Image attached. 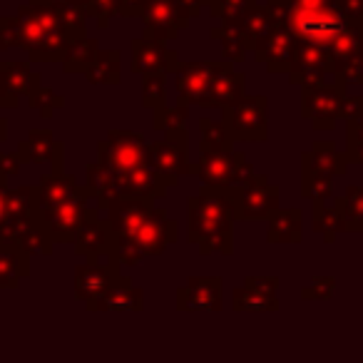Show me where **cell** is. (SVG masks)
<instances>
[{"instance_id":"cell-33","label":"cell","mask_w":363,"mask_h":363,"mask_svg":"<svg viewBox=\"0 0 363 363\" xmlns=\"http://www.w3.org/2000/svg\"><path fill=\"white\" fill-rule=\"evenodd\" d=\"M62 102L65 100H62L60 95H55L52 90H48V87H38L30 95V107H35L45 120H50V117L55 115V110L62 107Z\"/></svg>"},{"instance_id":"cell-8","label":"cell","mask_w":363,"mask_h":363,"mask_svg":"<svg viewBox=\"0 0 363 363\" xmlns=\"http://www.w3.org/2000/svg\"><path fill=\"white\" fill-rule=\"evenodd\" d=\"M224 125L234 140L262 142L267 140V97L242 95L234 105L224 107Z\"/></svg>"},{"instance_id":"cell-11","label":"cell","mask_w":363,"mask_h":363,"mask_svg":"<svg viewBox=\"0 0 363 363\" xmlns=\"http://www.w3.org/2000/svg\"><path fill=\"white\" fill-rule=\"evenodd\" d=\"M75 252L82 257H117V234L110 222H102L97 217V209L90 207L80 224V232L75 239Z\"/></svg>"},{"instance_id":"cell-9","label":"cell","mask_w":363,"mask_h":363,"mask_svg":"<svg viewBox=\"0 0 363 363\" xmlns=\"http://www.w3.org/2000/svg\"><path fill=\"white\" fill-rule=\"evenodd\" d=\"M147 162L160 177L169 182H177V177L189 174V137L187 130H172L167 132L164 140L147 145Z\"/></svg>"},{"instance_id":"cell-7","label":"cell","mask_w":363,"mask_h":363,"mask_svg":"<svg viewBox=\"0 0 363 363\" xmlns=\"http://www.w3.org/2000/svg\"><path fill=\"white\" fill-rule=\"evenodd\" d=\"M234 212L237 219L254 222V219H269L279 207V189L264 174H249L232 189Z\"/></svg>"},{"instance_id":"cell-26","label":"cell","mask_w":363,"mask_h":363,"mask_svg":"<svg viewBox=\"0 0 363 363\" xmlns=\"http://www.w3.org/2000/svg\"><path fill=\"white\" fill-rule=\"evenodd\" d=\"M343 164H346V160L333 150L331 142H316L313 150L308 155H303V169L318 172V174H326V177L341 174Z\"/></svg>"},{"instance_id":"cell-21","label":"cell","mask_w":363,"mask_h":363,"mask_svg":"<svg viewBox=\"0 0 363 363\" xmlns=\"http://www.w3.org/2000/svg\"><path fill=\"white\" fill-rule=\"evenodd\" d=\"M294 52H296V35L291 33V28L277 26L267 43L259 48V60L267 62L272 72H279L291 67Z\"/></svg>"},{"instance_id":"cell-31","label":"cell","mask_w":363,"mask_h":363,"mask_svg":"<svg viewBox=\"0 0 363 363\" xmlns=\"http://www.w3.org/2000/svg\"><path fill=\"white\" fill-rule=\"evenodd\" d=\"M164 72L145 75V80H142V105L160 110V107H164Z\"/></svg>"},{"instance_id":"cell-10","label":"cell","mask_w":363,"mask_h":363,"mask_svg":"<svg viewBox=\"0 0 363 363\" xmlns=\"http://www.w3.org/2000/svg\"><path fill=\"white\" fill-rule=\"evenodd\" d=\"M222 62H187V65H177L174 82L177 95L182 105H199L207 107L209 92L217 80Z\"/></svg>"},{"instance_id":"cell-19","label":"cell","mask_w":363,"mask_h":363,"mask_svg":"<svg viewBox=\"0 0 363 363\" xmlns=\"http://www.w3.org/2000/svg\"><path fill=\"white\" fill-rule=\"evenodd\" d=\"M174 52H169L162 40L155 38H147V40H135L132 43V72H140V75H155V72L164 70H177Z\"/></svg>"},{"instance_id":"cell-37","label":"cell","mask_w":363,"mask_h":363,"mask_svg":"<svg viewBox=\"0 0 363 363\" xmlns=\"http://www.w3.org/2000/svg\"><path fill=\"white\" fill-rule=\"evenodd\" d=\"M6 140H8V120L0 117V142H6Z\"/></svg>"},{"instance_id":"cell-34","label":"cell","mask_w":363,"mask_h":363,"mask_svg":"<svg viewBox=\"0 0 363 363\" xmlns=\"http://www.w3.org/2000/svg\"><path fill=\"white\" fill-rule=\"evenodd\" d=\"M21 157H18V152H0V177H13L21 172Z\"/></svg>"},{"instance_id":"cell-25","label":"cell","mask_w":363,"mask_h":363,"mask_svg":"<svg viewBox=\"0 0 363 363\" xmlns=\"http://www.w3.org/2000/svg\"><path fill=\"white\" fill-rule=\"evenodd\" d=\"M267 239L272 244H294L301 239V212L298 209H277L269 217Z\"/></svg>"},{"instance_id":"cell-23","label":"cell","mask_w":363,"mask_h":363,"mask_svg":"<svg viewBox=\"0 0 363 363\" xmlns=\"http://www.w3.org/2000/svg\"><path fill=\"white\" fill-rule=\"evenodd\" d=\"M80 192L77 189V182L72 174H65V172H50L40 179V187H38V207L35 212L40 209H48L57 202H65V199L75 197Z\"/></svg>"},{"instance_id":"cell-6","label":"cell","mask_w":363,"mask_h":363,"mask_svg":"<svg viewBox=\"0 0 363 363\" xmlns=\"http://www.w3.org/2000/svg\"><path fill=\"white\" fill-rule=\"evenodd\" d=\"M97 162L107 164L117 177H125L135 167L147 164V142L140 132L112 130L97 147Z\"/></svg>"},{"instance_id":"cell-36","label":"cell","mask_w":363,"mask_h":363,"mask_svg":"<svg viewBox=\"0 0 363 363\" xmlns=\"http://www.w3.org/2000/svg\"><path fill=\"white\" fill-rule=\"evenodd\" d=\"M11 217V189L6 187V177H0V227Z\"/></svg>"},{"instance_id":"cell-1","label":"cell","mask_w":363,"mask_h":363,"mask_svg":"<svg viewBox=\"0 0 363 363\" xmlns=\"http://www.w3.org/2000/svg\"><path fill=\"white\" fill-rule=\"evenodd\" d=\"M110 224L117 234L120 264H137L145 257H157L179 237L177 224L150 199H117L110 207Z\"/></svg>"},{"instance_id":"cell-22","label":"cell","mask_w":363,"mask_h":363,"mask_svg":"<svg viewBox=\"0 0 363 363\" xmlns=\"http://www.w3.org/2000/svg\"><path fill=\"white\" fill-rule=\"evenodd\" d=\"M30 274V254L21 247L0 242V289H18Z\"/></svg>"},{"instance_id":"cell-20","label":"cell","mask_w":363,"mask_h":363,"mask_svg":"<svg viewBox=\"0 0 363 363\" xmlns=\"http://www.w3.org/2000/svg\"><path fill=\"white\" fill-rule=\"evenodd\" d=\"M85 189L90 192V197L97 199V204H100L102 209H110L117 199L125 197L120 177H117L107 164H102V162H92V164H87Z\"/></svg>"},{"instance_id":"cell-12","label":"cell","mask_w":363,"mask_h":363,"mask_svg":"<svg viewBox=\"0 0 363 363\" xmlns=\"http://www.w3.org/2000/svg\"><path fill=\"white\" fill-rule=\"evenodd\" d=\"M117 277H120V259L117 257H112L107 264H100L95 259L80 264L75 269V296L87 306L97 296H102Z\"/></svg>"},{"instance_id":"cell-27","label":"cell","mask_w":363,"mask_h":363,"mask_svg":"<svg viewBox=\"0 0 363 363\" xmlns=\"http://www.w3.org/2000/svg\"><path fill=\"white\" fill-rule=\"evenodd\" d=\"M85 75L92 85H115V82H120V52H97V57L87 67Z\"/></svg>"},{"instance_id":"cell-2","label":"cell","mask_w":363,"mask_h":363,"mask_svg":"<svg viewBox=\"0 0 363 363\" xmlns=\"http://www.w3.org/2000/svg\"><path fill=\"white\" fill-rule=\"evenodd\" d=\"M234 219L232 189L202 187L189 197V242L197 244L202 254H232Z\"/></svg>"},{"instance_id":"cell-29","label":"cell","mask_w":363,"mask_h":363,"mask_svg":"<svg viewBox=\"0 0 363 363\" xmlns=\"http://www.w3.org/2000/svg\"><path fill=\"white\" fill-rule=\"evenodd\" d=\"M202 147L199 150H222V147H232L234 137L229 132V127L224 125V120H209L204 117L202 122Z\"/></svg>"},{"instance_id":"cell-18","label":"cell","mask_w":363,"mask_h":363,"mask_svg":"<svg viewBox=\"0 0 363 363\" xmlns=\"http://www.w3.org/2000/svg\"><path fill=\"white\" fill-rule=\"evenodd\" d=\"M23 164H52V172H62V142H55L50 130H33L18 147Z\"/></svg>"},{"instance_id":"cell-14","label":"cell","mask_w":363,"mask_h":363,"mask_svg":"<svg viewBox=\"0 0 363 363\" xmlns=\"http://www.w3.org/2000/svg\"><path fill=\"white\" fill-rule=\"evenodd\" d=\"M177 308L182 311H219L222 308V279L197 277L177 291Z\"/></svg>"},{"instance_id":"cell-32","label":"cell","mask_w":363,"mask_h":363,"mask_svg":"<svg viewBox=\"0 0 363 363\" xmlns=\"http://www.w3.org/2000/svg\"><path fill=\"white\" fill-rule=\"evenodd\" d=\"M303 194L316 199V202H321L323 197L331 194V177L303 169Z\"/></svg>"},{"instance_id":"cell-5","label":"cell","mask_w":363,"mask_h":363,"mask_svg":"<svg viewBox=\"0 0 363 363\" xmlns=\"http://www.w3.org/2000/svg\"><path fill=\"white\" fill-rule=\"evenodd\" d=\"M87 209H90V192L82 187L75 197L52 204V207H48V209H40V212H35V217H38V224H40L43 234H45L52 244H57V242L75 244Z\"/></svg>"},{"instance_id":"cell-15","label":"cell","mask_w":363,"mask_h":363,"mask_svg":"<svg viewBox=\"0 0 363 363\" xmlns=\"http://www.w3.org/2000/svg\"><path fill=\"white\" fill-rule=\"evenodd\" d=\"M40 87V75L28 62H0V105L13 107L21 97H30Z\"/></svg>"},{"instance_id":"cell-35","label":"cell","mask_w":363,"mask_h":363,"mask_svg":"<svg viewBox=\"0 0 363 363\" xmlns=\"http://www.w3.org/2000/svg\"><path fill=\"white\" fill-rule=\"evenodd\" d=\"M323 286H333V279H316L311 286L303 289V298H326L331 291H323Z\"/></svg>"},{"instance_id":"cell-3","label":"cell","mask_w":363,"mask_h":363,"mask_svg":"<svg viewBox=\"0 0 363 363\" xmlns=\"http://www.w3.org/2000/svg\"><path fill=\"white\" fill-rule=\"evenodd\" d=\"M286 23L306 45L331 50V45L348 30V16L331 0H291Z\"/></svg>"},{"instance_id":"cell-17","label":"cell","mask_w":363,"mask_h":363,"mask_svg":"<svg viewBox=\"0 0 363 363\" xmlns=\"http://www.w3.org/2000/svg\"><path fill=\"white\" fill-rule=\"evenodd\" d=\"M87 308L90 311H142L145 308V294H142L140 286H135L130 277L120 274L102 296L87 303Z\"/></svg>"},{"instance_id":"cell-24","label":"cell","mask_w":363,"mask_h":363,"mask_svg":"<svg viewBox=\"0 0 363 363\" xmlns=\"http://www.w3.org/2000/svg\"><path fill=\"white\" fill-rule=\"evenodd\" d=\"M244 95V75L242 72H234L229 62H222V70H219L217 80L209 92L207 107H229Z\"/></svg>"},{"instance_id":"cell-13","label":"cell","mask_w":363,"mask_h":363,"mask_svg":"<svg viewBox=\"0 0 363 363\" xmlns=\"http://www.w3.org/2000/svg\"><path fill=\"white\" fill-rule=\"evenodd\" d=\"M343 112V95L336 87L308 85L303 90V117L316 125V130H331L336 117Z\"/></svg>"},{"instance_id":"cell-28","label":"cell","mask_w":363,"mask_h":363,"mask_svg":"<svg viewBox=\"0 0 363 363\" xmlns=\"http://www.w3.org/2000/svg\"><path fill=\"white\" fill-rule=\"evenodd\" d=\"M97 52L100 50H97L95 40H87V38L72 40L65 52V57H62L65 72H87V67H90L92 60L97 57Z\"/></svg>"},{"instance_id":"cell-30","label":"cell","mask_w":363,"mask_h":363,"mask_svg":"<svg viewBox=\"0 0 363 363\" xmlns=\"http://www.w3.org/2000/svg\"><path fill=\"white\" fill-rule=\"evenodd\" d=\"M187 117L189 110L187 105L179 107H160L155 112V127L162 132H172V130H187Z\"/></svg>"},{"instance_id":"cell-16","label":"cell","mask_w":363,"mask_h":363,"mask_svg":"<svg viewBox=\"0 0 363 363\" xmlns=\"http://www.w3.org/2000/svg\"><path fill=\"white\" fill-rule=\"evenodd\" d=\"M279 279L274 277H249L244 286L234 291V311H274Z\"/></svg>"},{"instance_id":"cell-4","label":"cell","mask_w":363,"mask_h":363,"mask_svg":"<svg viewBox=\"0 0 363 363\" xmlns=\"http://www.w3.org/2000/svg\"><path fill=\"white\" fill-rule=\"evenodd\" d=\"M192 172L202 179L204 187H222V189H234L239 182H244L249 174H254L247 157L242 152H234L232 147L199 150V162Z\"/></svg>"}]
</instances>
